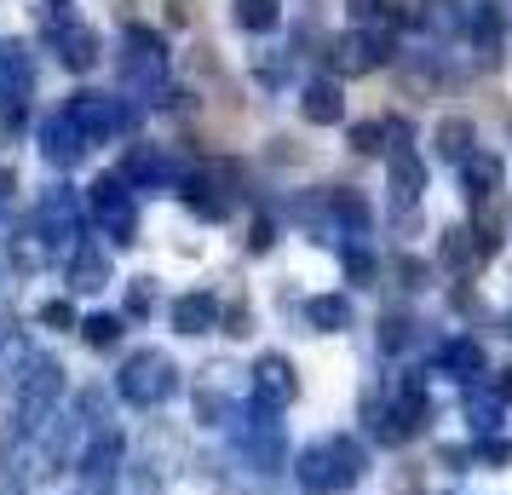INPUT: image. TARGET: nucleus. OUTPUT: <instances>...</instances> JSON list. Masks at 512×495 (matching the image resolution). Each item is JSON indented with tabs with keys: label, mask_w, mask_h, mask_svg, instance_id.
Returning a JSON list of instances; mask_svg holds the SVG:
<instances>
[{
	"label": "nucleus",
	"mask_w": 512,
	"mask_h": 495,
	"mask_svg": "<svg viewBox=\"0 0 512 495\" xmlns=\"http://www.w3.org/2000/svg\"><path fill=\"white\" fill-rule=\"evenodd\" d=\"M489 386H495V392H501V403H507V409H512V369H501V375L489 380Z\"/></svg>",
	"instance_id": "16"
},
{
	"label": "nucleus",
	"mask_w": 512,
	"mask_h": 495,
	"mask_svg": "<svg viewBox=\"0 0 512 495\" xmlns=\"http://www.w3.org/2000/svg\"><path fill=\"white\" fill-rule=\"evenodd\" d=\"M449 495H455V490H449Z\"/></svg>",
	"instance_id": "19"
},
{
	"label": "nucleus",
	"mask_w": 512,
	"mask_h": 495,
	"mask_svg": "<svg viewBox=\"0 0 512 495\" xmlns=\"http://www.w3.org/2000/svg\"><path fill=\"white\" fill-rule=\"evenodd\" d=\"M231 426V455L242 461L248 472H277V467H288V438H282V426L265 415V409H254L248 403V415H236V421H225Z\"/></svg>",
	"instance_id": "3"
},
{
	"label": "nucleus",
	"mask_w": 512,
	"mask_h": 495,
	"mask_svg": "<svg viewBox=\"0 0 512 495\" xmlns=\"http://www.w3.org/2000/svg\"><path fill=\"white\" fill-rule=\"evenodd\" d=\"M311 323H317V329H346L351 306L346 300H311Z\"/></svg>",
	"instance_id": "11"
},
{
	"label": "nucleus",
	"mask_w": 512,
	"mask_h": 495,
	"mask_svg": "<svg viewBox=\"0 0 512 495\" xmlns=\"http://www.w3.org/2000/svg\"><path fill=\"white\" fill-rule=\"evenodd\" d=\"M501 415H507L501 392L484 375H472V386H466V426H472V438H495L501 432Z\"/></svg>",
	"instance_id": "7"
},
{
	"label": "nucleus",
	"mask_w": 512,
	"mask_h": 495,
	"mask_svg": "<svg viewBox=\"0 0 512 495\" xmlns=\"http://www.w3.org/2000/svg\"><path fill=\"white\" fill-rule=\"evenodd\" d=\"M472 461H484V467H507L512 444L507 438H472Z\"/></svg>",
	"instance_id": "13"
},
{
	"label": "nucleus",
	"mask_w": 512,
	"mask_h": 495,
	"mask_svg": "<svg viewBox=\"0 0 512 495\" xmlns=\"http://www.w3.org/2000/svg\"><path fill=\"white\" fill-rule=\"evenodd\" d=\"M98 219L116 231V242H133V208H127V196L116 185H98Z\"/></svg>",
	"instance_id": "8"
},
{
	"label": "nucleus",
	"mask_w": 512,
	"mask_h": 495,
	"mask_svg": "<svg viewBox=\"0 0 512 495\" xmlns=\"http://www.w3.org/2000/svg\"><path fill=\"white\" fill-rule=\"evenodd\" d=\"M173 392H179V369H173L167 352H133L121 363V375H116L121 403H133V409H162Z\"/></svg>",
	"instance_id": "5"
},
{
	"label": "nucleus",
	"mask_w": 512,
	"mask_h": 495,
	"mask_svg": "<svg viewBox=\"0 0 512 495\" xmlns=\"http://www.w3.org/2000/svg\"><path fill=\"white\" fill-rule=\"evenodd\" d=\"M6 398H12L18 426H29V432H35L47 415H58V398H64V369H58V363H47V357H29L24 369H18V380L6 386Z\"/></svg>",
	"instance_id": "4"
},
{
	"label": "nucleus",
	"mask_w": 512,
	"mask_h": 495,
	"mask_svg": "<svg viewBox=\"0 0 512 495\" xmlns=\"http://www.w3.org/2000/svg\"><path fill=\"white\" fill-rule=\"evenodd\" d=\"M294 398H300V375H294V363H288L282 352H265L254 363V380H248V403L265 409V415H282Z\"/></svg>",
	"instance_id": "6"
},
{
	"label": "nucleus",
	"mask_w": 512,
	"mask_h": 495,
	"mask_svg": "<svg viewBox=\"0 0 512 495\" xmlns=\"http://www.w3.org/2000/svg\"><path fill=\"white\" fill-rule=\"evenodd\" d=\"M173 323H179V334H208L213 329V300H208V294L179 300V306H173Z\"/></svg>",
	"instance_id": "9"
},
{
	"label": "nucleus",
	"mask_w": 512,
	"mask_h": 495,
	"mask_svg": "<svg viewBox=\"0 0 512 495\" xmlns=\"http://www.w3.org/2000/svg\"><path fill=\"white\" fill-rule=\"evenodd\" d=\"M81 334H87V346H98V352H104V346H116V340H121V323H116V317H87V323H81Z\"/></svg>",
	"instance_id": "12"
},
{
	"label": "nucleus",
	"mask_w": 512,
	"mask_h": 495,
	"mask_svg": "<svg viewBox=\"0 0 512 495\" xmlns=\"http://www.w3.org/2000/svg\"><path fill=\"white\" fill-rule=\"evenodd\" d=\"M363 426H369V438L380 449L415 444L420 432L432 426V398H426V386H420V380H397L380 403H374V398L363 403Z\"/></svg>",
	"instance_id": "2"
},
{
	"label": "nucleus",
	"mask_w": 512,
	"mask_h": 495,
	"mask_svg": "<svg viewBox=\"0 0 512 495\" xmlns=\"http://www.w3.org/2000/svg\"><path fill=\"white\" fill-rule=\"evenodd\" d=\"M0 495H29V490H18V484H0Z\"/></svg>",
	"instance_id": "17"
},
{
	"label": "nucleus",
	"mask_w": 512,
	"mask_h": 495,
	"mask_svg": "<svg viewBox=\"0 0 512 495\" xmlns=\"http://www.w3.org/2000/svg\"><path fill=\"white\" fill-rule=\"evenodd\" d=\"M507 334H512V317H507Z\"/></svg>",
	"instance_id": "18"
},
{
	"label": "nucleus",
	"mask_w": 512,
	"mask_h": 495,
	"mask_svg": "<svg viewBox=\"0 0 512 495\" xmlns=\"http://www.w3.org/2000/svg\"><path fill=\"white\" fill-rule=\"evenodd\" d=\"M104 277H110V265L98 260V254H81V260H75V288H98Z\"/></svg>",
	"instance_id": "14"
},
{
	"label": "nucleus",
	"mask_w": 512,
	"mask_h": 495,
	"mask_svg": "<svg viewBox=\"0 0 512 495\" xmlns=\"http://www.w3.org/2000/svg\"><path fill=\"white\" fill-rule=\"evenodd\" d=\"M443 369H449V375H478V369H484V352H478V346H472V340H449V346H443V357H438Z\"/></svg>",
	"instance_id": "10"
},
{
	"label": "nucleus",
	"mask_w": 512,
	"mask_h": 495,
	"mask_svg": "<svg viewBox=\"0 0 512 495\" xmlns=\"http://www.w3.org/2000/svg\"><path fill=\"white\" fill-rule=\"evenodd\" d=\"M41 323H52V329H64V323H70V306H58V300H52V306L41 311Z\"/></svg>",
	"instance_id": "15"
},
{
	"label": "nucleus",
	"mask_w": 512,
	"mask_h": 495,
	"mask_svg": "<svg viewBox=\"0 0 512 495\" xmlns=\"http://www.w3.org/2000/svg\"><path fill=\"white\" fill-rule=\"evenodd\" d=\"M369 478V449L351 432H323L294 455V484L305 495H351Z\"/></svg>",
	"instance_id": "1"
}]
</instances>
